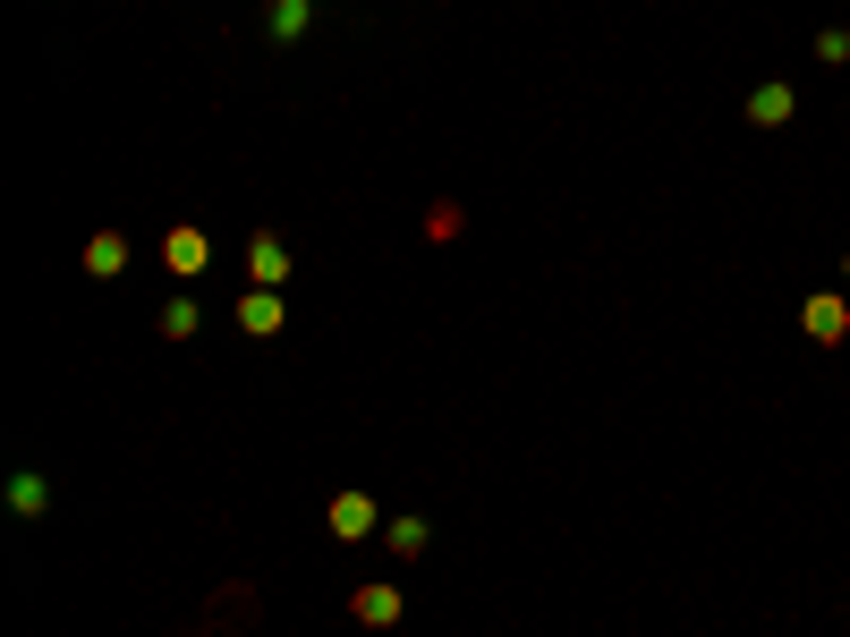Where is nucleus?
Here are the masks:
<instances>
[{
	"label": "nucleus",
	"mask_w": 850,
	"mask_h": 637,
	"mask_svg": "<svg viewBox=\"0 0 850 637\" xmlns=\"http://www.w3.org/2000/svg\"><path fill=\"white\" fill-rule=\"evenodd\" d=\"M323 519H332V536H340V544L383 536V510H374V494H358V485H349V494H332V510H323Z\"/></svg>",
	"instance_id": "f257e3e1"
},
{
	"label": "nucleus",
	"mask_w": 850,
	"mask_h": 637,
	"mask_svg": "<svg viewBox=\"0 0 850 637\" xmlns=\"http://www.w3.org/2000/svg\"><path fill=\"white\" fill-rule=\"evenodd\" d=\"M239 331L247 340H272V331H281V298H272V289H247L239 298Z\"/></svg>",
	"instance_id": "39448f33"
},
{
	"label": "nucleus",
	"mask_w": 850,
	"mask_h": 637,
	"mask_svg": "<svg viewBox=\"0 0 850 637\" xmlns=\"http://www.w3.org/2000/svg\"><path fill=\"white\" fill-rule=\"evenodd\" d=\"M383 536H391V553H426V519H391Z\"/></svg>",
	"instance_id": "f8f14e48"
},
{
	"label": "nucleus",
	"mask_w": 850,
	"mask_h": 637,
	"mask_svg": "<svg viewBox=\"0 0 850 637\" xmlns=\"http://www.w3.org/2000/svg\"><path fill=\"white\" fill-rule=\"evenodd\" d=\"M86 272H94V281H120L128 272V230H94L86 238Z\"/></svg>",
	"instance_id": "20e7f679"
},
{
	"label": "nucleus",
	"mask_w": 850,
	"mask_h": 637,
	"mask_svg": "<svg viewBox=\"0 0 850 637\" xmlns=\"http://www.w3.org/2000/svg\"><path fill=\"white\" fill-rule=\"evenodd\" d=\"M842 331H850V307H842V298H808V340H826V349H833Z\"/></svg>",
	"instance_id": "6e6552de"
},
{
	"label": "nucleus",
	"mask_w": 850,
	"mask_h": 637,
	"mask_svg": "<svg viewBox=\"0 0 850 637\" xmlns=\"http://www.w3.org/2000/svg\"><path fill=\"white\" fill-rule=\"evenodd\" d=\"M749 119H757V128H782V119H791V86H757V94H749Z\"/></svg>",
	"instance_id": "9d476101"
},
{
	"label": "nucleus",
	"mask_w": 850,
	"mask_h": 637,
	"mask_svg": "<svg viewBox=\"0 0 850 637\" xmlns=\"http://www.w3.org/2000/svg\"><path fill=\"white\" fill-rule=\"evenodd\" d=\"M162 263L179 272V281H196V272H204V230H196V221H179V230L162 238Z\"/></svg>",
	"instance_id": "7ed1b4c3"
},
{
	"label": "nucleus",
	"mask_w": 850,
	"mask_h": 637,
	"mask_svg": "<svg viewBox=\"0 0 850 637\" xmlns=\"http://www.w3.org/2000/svg\"><path fill=\"white\" fill-rule=\"evenodd\" d=\"M842 281H850V256H842Z\"/></svg>",
	"instance_id": "4468645a"
},
{
	"label": "nucleus",
	"mask_w": 850,
	"mask_h": 637,
	"mask_svg": "<svg viewBox=\"0 0 850 637\" xmlns=\"http://www.w3.org/2000/svg\"><path fill=\"white\" fill-rule=\"evenodd\" d=\"M153 324H162V340H188V331H196V298H170Z\"/></svg>",
	"instance_id": "9b49d317"
},
{
	"label": "nucleus",
	"mask_w": 850,
	"mask_h": 637,
	"mask_svg": "<svg viewBox=\"0 0 850 637\" xmlns=\"http://www.w3.org/2000/svg\"><path fill=\"white\" fill-rule=\"evenodd\" d=\"M349 613H358L366 629H391V620H400V587H358V595H349Z\"/></svg>",
	"instance_id": "0eeeda50"
},
{
	"label": "nucleus",
	"mask_w": 850,
	"mask_h": 637,
	"mask_svg": "<svg viewBox=\"0 0 850 637\" xmlns=\"http://www.w3.org/2000/svg\"><path fill=\"white\" fill-rule=\"evenodd\" d=\"M817 60H833V69L850 60V34H842V26H826V34H817Z\"/></svg>",
	"instance_id": "ddd939ff"
},
{
	"label": "nucleus",
	"mask_w": 850,
	"mask_h": 637,
	"mask_svg": "<svg viewBox=\"0 0 850 637\" xmlns=\"http://www.w3.org/2000/svg\"><path fill=\"white\" fill-rule=\"evenodd\" d=\"M9 510H18V519H43V510H51V485H43V476H9Z\"/></svg>",
	"instance_id": "1a4fd4ad"
},
{
	"label": "nucleus",
	"mask_w": 850,
	"mask_h": 637,
	"mask_svg": "<svg viewBox=\"0 0 850 637\" xmlns=\"http://www.w3.org/2000/svg\"><path fill=\"white\" fill-rule=\"evenodd\" d=\"M290 281V247H281V238H256V247H247V289H281Z\"/></svg>",
	"instance_id": "f03ea898"
},
{
	"label": "nucleus",
	"mask_w": 850,
	"mask_h": 637,
	"mask_svg": "<svg viewBox=\"0 0 850 637\" xmlns=\"http://www.w3.org/2000/svg\"><path fill=\"white\" fill-rule=\"evenodd\" d=\"M307 26H316V0H272V9H264V34H272V43H298Z\"/></svg>",
	"instance_id": "423d86ee"
}]
</instances>
